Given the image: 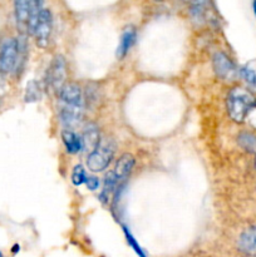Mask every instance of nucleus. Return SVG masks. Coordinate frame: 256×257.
<instances>
[{"label":"nucleus","mask_w":256,"mask_h":257,"mask_svg":"<svg viewBox=\"0 0 256 257\" xmlns=\"http://www.w3.org/2000/svg\"><path fill=\"white\" fill-rule=\"evenodd\" d=\"M85 186L89 191H95L99 186V180L95 176H88L87 181H85Z\"/></svg>","instance_id":"nucleus-21"},{"label":"nucleus","mask_w":256,"mask_h":257,"mask_svg":"<svg viewBox=\"0 0 256 257\" xmlns=\"http://www.w3.org/2000/svg\"><path fill=\"white\" fill-rule=\"evenodd\" d=\"M40 98V89L37 82L32 80L28 83L27 89H25V102H35Z\"/></svg>","instance_id":"nucleus-17"},{"label":"nucleus","mask_w":256,"mask_h":257,"mask_svg":"<svg viewBox=\"0 0 256 257\" xmlns=\"http://www.w3.org/2000/svg\"><path fill=\"white\" fill-rule=\"evenodd\" d=\"M87 172H85L84 167L80 165L75 166L74 170H73L72 172V182L74 186H80L83 185V183H85V181H87Z\"/></svg>","instance_id":"nucleus-18"},{"label":"nucleus","mask_w":256,"mask_h":257,"mask_svg":"<svg viewBox=\"0 0 256 257\" xmlns=\"http://www.w3.org/2000/svg\"><path fill=\"white\" fill-rule=\"evenodd\" d=\"M136 37H137V34H136V30L133 29V28H127V29L123 32L119 40V44H118L117 48V57L119 58V59L124 58L125 54L130 52L132 45L135 44Z\"/></svg>","instance_id":"nucleus-13"},{"label":"nucleus","mask_w":256,"mask_h":257,"mask_svg":"<svg viewBox=\"0 0 256 257\" xmlns=\"http://www.w3.org/2000/svg\"><path fill=\"white\" fill-rule=\"evenodd\" d=\"M255 168H256V157H255Z\"/></svg>","instance_id":"nucleus-24"},{"label":"nucleus","mask_w":256,"mask_h":257,"mask_svg":"<svg viewBox=\"0 0 256 257\" xmlns=\"http://www.w3.org/2000/svg\"><path fill=\"white\" fill-rule=\"evenodd\" d=\"M65 79H67V65L65 60L62 55H57L50 63L47 72V80L49 87L53 90L59 93L62 88L65 85Z\"/></svg>","instance_id":"nucleus-5"},{"label":"nucleus","mask_w":256,"mask_h":257,"mask_svg":"<svg viewBox=\"0 0 256 257\" xmlns=\"http://www.w3.org/2000/svg\"><path fill=\"white\" fill-rule=\"evenodd\" d=\"M238 145L245 151L251 153H256V136L252 133H241L237 138Z\"/></svg>","instance_id":"nucleus-15"},{"label":"nucleus","mask_w":256,"mask_h":257,"mask_svg":"<svg viewBox=\"0 0 256 257\" xmlns=\"http://www.w3.org/2000/svg\"><path fill=\"white\" fill-rule=\"evenodd\" d=\"M82 142H83V150L92 152L98 145H99V131H98L95 124H87L82 135Z\"/></svg>","instance_id":"nucleus-10"},{"label":"nucleus","mask_w":256,"mask_h":257,"mask_svg":"<svg viewBox=\"0 0 256 257\" xmlns=\"http://www.w3.org/2000/svg\"><path fill=\"white\" fill-rule=\"evenodd\" d=\"M156 2H162V0H156Z\"/></svg>","instance_id":"nucleus-25"},{"label":"nucleus","mask_w":256,"mask_h":257,"mask_svg":"<svg viewBox=\"0 0 256 257\" xmlns=\"http://www.w3.org/2000/svg\"><path fill=\"white\" fill-rule=\"evenodd\" d=\"M207 3V0H191V15L193 17V19H203Z\"/></svg>","instance_id":"nucleus-16"},{"label":"nucleus","mask_w":256,"mask_h":257,"mask_svg":"<svg viewBox=\"0 0 256 257\" xmlns=\"http://www.w3.org/2000/svg\"><path fill=\"white\" fill-rule=\"evenodd\" d=\"M25 44L20 39L10 38L3 43L0 48V72L8 74L18 69L23 62Z\"/></svg>","instance_id":"nucleus-2"},{"label":"nucleus","mask_w":256,"mask_h":257,"mask_svg":"<svg viewBox=\"0 0 256 257\" xmlns=\"http://www.w3.org/2000/svg\"><path fill=\"white\" fill-rule=\"evenodd\" d=\"M53 30V17L50 10L44 9L40 13L38 22L35 23L30 34L35 38V42L40 48H45L50 40Z\"/></svg>","instance_id":"nucleus-4"},{"label":"nucleus","mask_w":256,"mask_h":257,"mask_svg":"<svg viewBox=\"0 0 256 257\" xmlns=\"http://www.w3.org/2000/svg\"><path fill=\"white\" fill-rule=\"evenodd\" d=\"M0 257H4V253H3L2 251H0Z\"/></svg>","instance_id":"nucleus-23"},{"label":"nucleus","mask_w":256,"mask_h":257,"mask_svg":"<svg viewBox=\"0 0 256 257\" xmlns=\"http://www.w3.org/2000/svg\"><path fill=\"white\" fill-rule=\"evenodd\" d=\"M213 69L216 74L222 79H232L236 75L235 65L223 53H216L213 55Z\"/></svg>","instance_id":"nucleus-7"},{"label":"nucleus","mask_w":256,"mask_h":257,"mask_svg":"<svg viewBox=\"0 0 256 257\" xmlns=\"http://www.w3.org/2000/svg\"><path fill=\"white\" fill-rule=\"evenodd\" d=\"M114 155V145L110 141H100L99 145L89 153L87 160L88 170L92 172H102L112 161Z\"/></svg>","instance_id":"nucleus-3"},{"label":"nucleus","mask_w":256,"mask_h":257,"mask_svg":"<svg viewBox=\"0 0 256 257\" xmlns=\"http://www.w3.org/2000/svg\"><path fill=\"white\" fill-rule=\"evenodd\" d=\"M62 140H63V143H64L65 150H67L68 153L75 155V153H79L80 151L83 150L82 137H80V136H78L77 133L73 132V131H70V130L63 131Z\"/></svg>","instance_id":"nucleus-12"},{"label":"nucleus","mask_w":256,"mask_h":257,"mask_svg":"<svg viewBox=\"0 0 256 257\" xmlns=\"http://www.w3.org/2000/svg\"><path fill=\"white\" fill-rule=\"evenodd\" d=\"M123 231H124V236H125V240H127L128 245H130L131 247H132V250L135 251L136 253H137V256L138 257H147V256H146L145 251H143L142 247H141V246H140V243H138L137 241H136V238L133 237L132 233H131L130 231H128V228L123 227Z\"/></svg>","instance_id":"nucleus-19"},{"label":"nucleus","mask_w":256,"mask_h":257,"mask_svg":"<svg viewBox=\"0 0 256 257\" xmlns=\"http://www.w3.org/2000/svg\"><path fill=\"white\" fill-rule=\"evenodd\" d=\"M240 252L248 257H256V226L246 228L237 241Z\"/></svg>","instance_id":"nucleus-8"},{"label":"nucleus","mask_w":256,"mask_h":257,"mask_svg":"<svg viewBox=\"0 0 256 257\" xmlns=\"http://www.w3.org/2000/svg\"><path fill=\"white\" fill-rule=\"evenodd\" d=\"M252 8H253V13H255V15H256V0H253Z\"/></svg>","instance_id":"nucleus-22"},{"label":"nucleus","mask_w":256,"mask_h":257,"mask_svg":"<svg viewBox=\"0 0 256 257\" xmlns=\"http://www.w3.org/2000/svg\"><path fill=\"white\" fill-rule=\"evenodd\" d=\"M44 10V0H30V9H29V19H28L27 30L32 33L35 23L38 22L40 13Z\"/></svg>","instance_id":"nucleus-14"},{"label":"nucleus","mask_w":256,"mask_h":257,"mask_svg":"<svg viewBox=\"0 0 256 257\" xmlns=\"http://www.w3.org/2000/svg\"><path fill=\"white\" fill-rule=\"evenodd\" d=\"M135 163L136 160L131 153H124V155L120 156L119 160L117 161V163H115L114 168H113L112 171L113 176H114L115 181H117L118 183H119L120 181L125 180V178L130 176L133 167H135Z\"/></svg>","instance_id":"nucleus-9"},{"label":"nucleus","mask_w":256,"mask_h":257,"mask_svg":"<svg viewBox=\"0 0 256 257\" xmlns=\"http://www.w3.org/2000/svg\"><path fill=\"white\" fill-rule=\"evenodd\" d=\"M241 77L245 79V82L247 83L251 87H256V72L253 69L248 67H243L242 69L240 70Z\"/></svg>","instance_id":"nucleus-20"},{"label":"nucleus","mask_w":256,"mask_h":257,"mask_svg":"<svg viewBox=\"0 0 256 257\" xmlns=\"http://www.w3.org/2000/svg\"><path fill=\"white\" fill-rule=\"evenodd\" d=\"M59 98L62 102V108L84 110V97L79 85L74 83L65 84L59 92Z\"/></svg>","instance_id":"nucleus-6"},{"label":"nucleus","mask_w":256,"mask_h":257,"mask_svg":"<svg viewBox=\"0 0 256 257\" xmlns=\"http://www.w3.org/2000/svg\"><path fill=\"white\" fill-rule=\"evenodd\" d=\"M256 108V95L245 88L236 87L228 93L227 112L231 119L242 123Z\"/></svg>","instance_id":"nucleus-1"},{"label":"nucleus","mask_w":256,"mask_h":257,"mask_svg":"<svg viewBox=\"0 0 256 257\" xmlns=\"http://www.w3.org/2000/svg\"><path fill=\"white\" fill-rule=\"evenodd\" d=\"M30 0H14V14L17 24L20 29H27L29 19Z\"/></svg>","instance_id":"nucleus-11"}]
</instances>
